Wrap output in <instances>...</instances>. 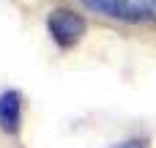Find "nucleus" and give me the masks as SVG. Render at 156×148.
<instances>
[{"mask_svg": "<svg viewBox=\"0 0 156 148\" xmlns=\"http://www.w3.org/2000/svg\"><path fill=\"white\" fill-rule=\"evenodd\" d=\"M47 30L58 47L69 49L85 36V19L71 8H52L47 16Z\"/></svg>", "mask_w": 156, "mask_h": 148, "instance_id": "f257e3e1", "label": "nucleus"}, {"mask_svg": "<svg viewBox=\"0 0 156 148\" xmlns=\"http://www.w3.org/2000/svg\"><path fill=\"white\" fill-rule=\"evenodd\" d=\"M82 3L93 11H99V14H107V16L118 19V0H82Z\"/></svg>", "mask_w": 156, "mask_h": 148, "instance_id": "20e7f679", "label": "nucleus"}, {"mask_svg": "<svg viewBox=\"0 0 156 148\" xmlns=\"http://www.w3.org/2000/svg\"><path fill=\"white\" fill-rule=\"evenodd\" d=\"M22 121V93L19 91H3L0 93V129L5 135H16Z\"/></svg>", "mask_w": 156, "mask_h": 148, "instance_id": "f03ea898", "label": "nucleus"}, {"mask_svg": "<svg viewBox=\"0 0 156 148\" xmlns=\"http://www.w3.org/2000/svg\"><path fill=\"white\" fill-rule=\"evenodd\" d=\"M112 148H148V143L143 137H134V140H123V143H118V146H112Z\"/></svg>", "mask_w": 156, "mask_h": 148, "instance_id": "39448f33", "label": "nucleus"}, {"mask_svg": "<svg viewBox=\"0 0 156 148\" xmlns=\"http://www.w3.org/2000/svg\"><path fill=\"white\" fill-rule=\"evenodd\" d=\"M156 16V0H118V19L145 22Z\"/></svg>", "mask_w": 156, "mask_h": 148, "instance_id": "7ed1b4c3", "label": "nucleus"}]
</instances>
